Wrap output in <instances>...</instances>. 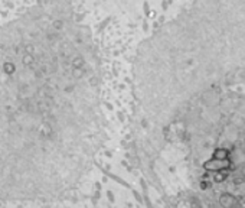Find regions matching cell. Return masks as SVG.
<instances>
[{
  "label": "cell",
  "mask_w": 245,
  "mask_h": 208,
  "mask_svg": "<svg viewBox=\"0 0 245 208\" xmlns=\"http://www.w3.org/2000/svg\"><path fill=\"white\" fill-rule=\"evenodd\" d=\"M94 55L0 49V199L52 201L88 173L98 145Z\"/></svg>",
  "instance_id": "1"
}]
</instances>
